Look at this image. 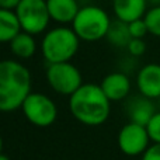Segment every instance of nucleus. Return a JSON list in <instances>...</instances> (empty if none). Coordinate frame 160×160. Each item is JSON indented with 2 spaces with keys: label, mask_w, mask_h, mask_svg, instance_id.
<instances>
[{
  "label": "nucleus",
  "mask_w": 160,
  "mask_h": 160,
  "mask_svg": "<svg viewBox=\"0 0 160 160\" xmlns=\"http://www.w3.org/2000/svg\"><path fill=\"white\" fill-rule=\"evenodd\" d=\"M0 160H10V158L6 155H3V153H0Z\"/></svg>",
  "instance_id": "nucleus-23"
},
{
  "label": "nucleus",
  "mask_w": 160,
  "mask_h": 160,
  "mask_svg": "<svg viewBox=\"0 0 160 160\" xmlns=\"http://www.w3.org/2000/svg\"><path fill=\"white\" fill-rule=\"evenodd\" d=\"M21 31L38 35L47 30L51 21L47 0H21L16 10Z\"/></svg>",
  "instance_id": "nucleus-5"
},
{
  "label": "nucleus",
  "mask_w": 160,
  "mask_h": 160,
  "mask_svg": "<svg viewBox=\"0 0 160 160\" xmlns=\"http://www.w3.org/2000/svg\"><path fill=\"white\" fill-rule=\"evenodd\" d=\"M112 8L118 20L131 22L145 17L148 0H112Z\"/></svg>",
  "instance_id": "nucleus-12"
},
{
  "label": "nucleus",
  "mask_w": 160,
  "mask_h": 160,
  "mask_svg": "<svg viewBox=\"0 0 160 160\" xmlns=\"http://www.w3.org/2000/svg\"><path fill=\"white\" fill-rule=\"evenodd\" d=\"M128 28H129V34L132 38H142L143 39L146 37V34H149L148 25L145 22L143 18L135 20V21L128 22Z\"/></svg>",
  "instance_id": "nucleus-18"
},
{
  "label": "nucleus",
  "mask_w": 160,
  "mask_h": 160,
  "mask_svg": "<svg viewBox=\"0 0 160 160\" xmlns=\"http://www.w3.org/2000/svg\"><path fill=\"white\" fill-rule=\"evenodd\" d=\"M69 110L79 122L88 127H98L110 117L111 101L100 84L83 83L69 97Z\"/></svg>",
  "instance_id": "nucleus-1"
},
{
  "label": "nucleus",
  "mask_w": 160,
  "mask_h": 160,
  "mask_svg": "<svg viewBox=\"0 0 160 160\" xmlns=\"http://www.w3.org/2000/svg\"><path fill=\"white\" fill-rule=\"evenodd\" d=\"M138 90L145 97L155 100L160 97V65L148 63L138 72L136 76Z\"/></svg>",
  "instance_id": "nucleus-10"
},
{
  "label": "nucleus",
  "mask_w": 160,
  "mask_h": 160,
  "mask_svg": "<svg viewBox=\"0 0 160 160\" xmlns=\"http://www.w3.org/2000/svg\"><path fill=\"white\" fill-rule=\"evenodd\" d=\"M150 136L146 127L133 122H128L121 128L118 133V146L121 152L127 156L143 155L150 146Z\"/></svg>",
  "instance_id": "nucleus-8"
},
{
  "label": "nucleus",
  "mask_w": 160,
  "mask_h": 160,
  "mask_svg": "<svg viewBox=\"0 0 160 160\" xmlns=\"http://www.w3.org/2000/svg\"><path fill=\"white\" fill-rule=\"evenodd\" d=\"M158 100H159V105H160V97H159V98H158Z\"/></svg>",
  "instance_id": "nucleus-25"
},
{
  "label": "nucleus",
  "mask_w": 160,
  "mask_h": 160,
  "mask_svg": "<svg viewBox=\"0 0 160 160\" xmlns=\"http://www.w3.org/2000/svg\"><path fill=\"white\" fill-rule=\"evenodd\" d=\"M105 38L110 41V44H112L114 47L118 48H127L129 41L132 39L129 34V28H128V22L121 21V20H114L111 21L110 30L107 32Z\"/></svg>",
  "instance_id": "nucleus-16"
},
{
  "label": "nucleus",
  "mask_w": 160,
  "mask_h": 160,
  "mask_svg": "<svg viewBox=\"0 0 160 160\" xmlns=\"http://www.w3.org/2000/svg\"><path fill=\"white\" fill-rule=\"evenodd\" d=\"M127 49H128V52H129V55L141 56V55H143L145 51H146V44H145V41L142 38H132L129 41V44H128Z\"/></svg>",
  "instance_id": "nucleus-20"
},
{
  "label": "nucleus",
  "mask_w": 160,
  "mask_h": 160,
  "mask_svg": "<svg viewBox=\"0 0 160 160\" xmlns=\"http://www.w3.org/2000/svg\"><path fill=\"white\" fill-rule=\"evenodd\" d=\"M22 114L28 122L39 128L52 125L58 117V108L53 100L41 93H30L22 102Z\"/></svg>",
  "instance_id": "nucleus-6"
},
{
  "label": "nucleus",
  "mask_w": 160,
  "mask_h": 160,
  "mask_svg": "<svg viewBox=\"0 0 160 160\" xmlns=\"http://www.w3.org/2000/svg\"><path fill=\"white\" fill-rule=\"evenodd\" d=\"M111 20L107 11L97 6L80 7L72 22V28L82 41L94 42L107 37Z\"/></svg>",
  "instance_id": "nucleus-4"
},
{
  "label": "nucleus",
  "mask_w": 160,
  "mask_h": 160,
  "mask_svg": "<svg viewBox=\"0 0 160 160\" xmlns=\"http://www.w3.org/2000/svg\"><path fill=\"white\" fill-rule=\"evenodd\" d=\"M30 93V70L17 61H0V111L11 112L21 108Z\"/></svg>",
  "instance_id": "nucleus-2"
},
{
  "label": "nucleus",
  "mask_w": 160,
  "mask_h": 160,
  "mask_svg": "<svg viewBox=\"0 0 160 160\" xmlns=\"http://www.w3.org/2000/svg\"><path fill=\"white\" fill-rule=\"evenodd\" d=\"M125 112L129 119V122L133 124H139L146 127L152 117L155 115L158 111L153 104V100L149 97H145L143 94L139 96H133L125 104Z\"/></svg>",
  "instance_id": "nucleus-9"
},
{
  "label": "nucleus",
  "mask_w": 160,
  "mask_h": 160,
  "mask_svg": "<svg viewBox=\"0 0 160 160\" xmlns=\"http://www.w3.org/2000/svg\"><path fill=\"white\" fill-rule=\"evenodd\" d=\"M47 80L53 91L69 97L83 84L82 73L70 62L51 63L47 69Z\"/></svg>",
  "instance_id": "nucleus-7"
},
{
  "label": "nucleus",
  "mask_w": 160,
  "mask_h": 160,
  "mask_svg": "<svg viewBox=\"0 0 160 160\" xmlns=\"http://www.w3.org/2000/svg\"><path fill=\"white\" fill-rule=\"evenodd\" d=\"M146 129L149 132L150 141L153 143H160V111L152 117V119L149 121V124L146 125Z\"/></svg>",
  "instance_id": "nucleus-19"
},
{
  "label": "nucleus",
  "mask_w": 160,
  "mask_h": 160,
  "mask_svg": "<svg viewBox=\"0 0 160 160\" xmlns=\"http://www.w3.org/2000/svg\"><path fill=\"white\" fill-rule=\"evenodd\" d=\"M80 38L73 28L59 25L49 30L42 38V55L48 63L70 62L78 53Z\"/></svg>",
  "instance_id": "nucleus-3"
},
{
  "label": "nucleus",
  "mask_w": 160,
  "mask_h": 160,
  "mask_svg": "<svg viewBox=\"0 0 160 160\" xmlns=\"http://www.w3.org/2000/svg\"><path fill=\"white\" fill-rule=\"evenodd\" d=\"M51 20L61 25L72 24L80 7L76 0H47Z\"/></svg>",
  "instance_id": "nucleus-13"
},
{
  "label": "nucleus",
  "mask_w": 160,
  "mask_h": 160,
  "mask_svg": "<svg viewBox=\"0 0 160 160\" xmlns=\"http://www.w3.org/2000/svg\"><path fill=\"white\" fill-rule=\"evenodd\" d=\"M21 0H0V8L4 10H16Z\"/></svg>",
  "instance_id": "nucleus-22"
},
{
  "label": "nucleus",
  "mask_w": 160,
  "mask_h": 160,
  "mask_svg": "<svg viewBox=\"0 0 160 160\" xmlns=\"http://www.w3.org/2000/svg\"><path fill=\"white\" fill-rule=\"evenodd\" d=\"M8 44L11 52L18 59H30L37 51V42L34 39V35L25 31H20Z\"/></svg>",
  "instance_id": "nucleus-14"
},
{
  "label": "nucleus",
  "mask_w": 160,
  "mask_h": 160,
  "mask_svg": "<svg viewBox=\"0 0 160 160\" xmlns=\"http://www.w3.org/2000/svg\"><path fill=\"white\" fill-rule=\"evenodd\" d=\"M2 150H3V139L0 136V153H2Z\"/></svg>",
  "instance_id": "nucleus-24"
},
{
  "label": "nucleus",
  "mask_w": 160,
  "mask_h": 160,
  "mask_svg": "<svg viewBox=\"0 0 160 160\" xmlns=\"http://www.w3.org/2000/svg\"><path fill=\"white\" fill-rule=\"evenodd\" d=\"M143 20L148 25L149 34L160 38V4L150 7L145 14Z\"/></svg>",
  "instance_id": "nucleus-17"
},
{
  "label": "nucleus",
  "mask_w": 160,
  "mask_h": 160,
  "mask_svg": "<svg viewBox=\"0 0 160 160\" xmlns=\"http://www.w3.org/2000/svg\"><path fill=\"white\" fill-rule=\"evenodd\" d=\"M142 160H160V143H153L145 150Z\"/></svg>",
  "instance_id": "nucleus-21"
},
{
  "label": "nucleus",
  "mask_w": 160,
  "mask_h": 160,
  "mask_svg": "<svg viewBox=\"0 0 160 160\" xmlns=\"http://www.w3.org/2000/svg\"><path fill=\"white\" fill-rule=\"evenodd\" d=\"M21 31V25L14 10L0 8V42H10Z\"/></svg>",
  "instance_id": "nucleus-15"
},
{
  "label": "nucleus",
  "mask_w": 160,
  "mask_h": 160,
  "mask_svg": "<svg viewBox=\"0 0 160 160\" xmlns=\"http://www.w3.org/2000/svg\"><path fill=\"white\" fill-rule=\"evenodd\" d=\"M100 87L110 101H119L129 96L131 80L124 72H112L102 79Z\"/></svg>",
  "instance_id": "nucleus-11"
}]
</instances>
